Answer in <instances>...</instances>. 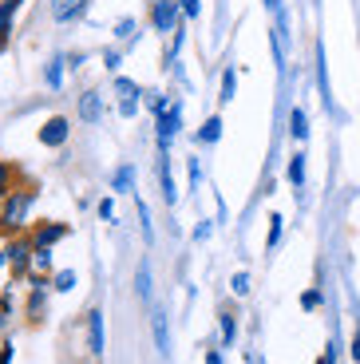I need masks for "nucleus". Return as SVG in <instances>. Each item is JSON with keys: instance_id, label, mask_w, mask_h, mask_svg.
<instances>
[{"instance_id": "23", "label": "nucleus", "mask_w": 360, "mask_h": 364, "mask_svg": "<svg viewBox=\"0 0 360 364\" xmlns=\"http://www.w3.org/2000/svg\"><path fill=\"white\" fill-rule=\"evenodd\" d=\"M111 95H115V100H139V95H147V91H139V83H135V80H127V75H115V80H111Z\"/></svg>"}, {"instance_id": "37", "label": "nucleus", "mask_w": 360, "mask_h": 364, "mask_svg": "<svg viewBox=\"0 0 360 364\" xmlns=\"http://www.w3.org/2000/svg\"><path fill=\"white\" fill-rule=\"evenodd\" d=\"M210 234H214V222H206V218H202L198 226H194V234H190V237H194V242H206Z\"/></svg>"}, {"instance_id": "26", "label": "nucleus", "mask_w": 360, "mask_h": 364, "mask_svg": "<svg viewBox=\"0 0 360 364\" xmlns=\"http://www.w3.org/2000/svg\"><path fill=\"white\" fill-rule=\"evenodd\" d=\"M281 234H285V218H281V214H270V234H265V250H277L281 246Z\"/></svg>"}, {"instance_id": "14", "label": "nucleus", "mask_w": 360, "mask_h": 364, "mask_svg": "<svg viewBox=\"0 0 360 364\" xmlns=\"http://www.w3.org/2000/svg\"><path fill=\"white\" fill-rule=\"evenodd\" d=\"M135 297H139V305H147V309L154 305V282H151V262H147V257L135 269Z\"/></svg>"}, {"instance_id": "45", "label": "nucleus", "mask_w": 360, "mask_h": 364, "mask_svg": "<svg viewBox=\"0 0 360 364\" xmlns=\"http://www.w3.org/2000/svg\"><path fill=\"white\" fill-rule=\"evenodd\" d=\"M4 328H9V313L0 309V333H4Z\"/></svg>"}, {"instance_id": "29", "label": "nucleus", "mask_w": 360, "mask_h": 364, "mask_svg": "<svg viewBox=\"0 0 360 364\" xmlns=\"http://www.w3.org/2000/svg\"><path fill=\"white\" fill-rule=\"evenodd\" d=\"M171 95H166V91H147V107H151V115L154 119H159L162 115V111H166V107H171Z\"/></svg>"}, {"instance_id": "2", "label": "nucleus", "mask_w": 360, "mask_h": 364, "mask_svg": "<svg viewBox=\"0 0 360 364\" xmlns=\"http://www.w3.org/2000/svg\"><path fill=\"white\" fill-rule=\"evenodd\" d=\"M32 254H36L32 234H12L0 250V265H9L12 277H24V273H32Z\"/></svg>"}, {"instance_id": "36", "label": "nucleus", "mask_w": 360, "mask_h": 364, "mask_svg": "<svg viewBox=\"0 0 360 364\" xmlns=\"http://www.w3.org/2000/svg\"><path fill=\"white\" fill-rule=\"evenodd\" d=\"M95 214H100V218L111 226V222H115V202H111V198H100V202H95Z\"/></svg>"}, {"instance_id": "3", "label": "nucleus", "mask_w": 360, "mask_h": 364, "mask_svg": "<svg viewBox=\"0 0 360 364\" xmlns=\"http://www.w3.org/2000/svg\"><path fill=\"white\" fill-rule=\"evenodd\" d=\"M52 277H40V273H28V305H24V317L28 325H40L48 317V297H52Z\"/></svg>"}, {"instance_id": "38", "label": "nucleus", "mask_w": 360, "mask_h": 364, "mask_svg": "<svg viewBox=\"0 0 360 364\" xmlns=\"http://www.w3.org/2000/svg\"><path fill=\"white\" fill-rule=\"evenodd\" d=\"M190 186L194 191L202 186V159H190Z\"/></svg>"}, {"instance_id": "20", "label": "nucleus", "mask_w": 360, "mask_h": 364, "mask_svg": "<svg viewBox=\"0 0 360 364\" xmlns=\"http://www.w3.org/2000/svg\"><path fill=\"white\" fill-rule=\"evenodd\" d=\"M309 131H313V127H309V111L305 107H293V111H289V139L301 146L309 139Z\"/></svg>"}, {"instance_id": "5", "label": "nucleus", "mask_w": 360, "mask_h": 364, "mask_svg": "<svg viewBox=\"0 0 360 364\" xmlns=\"http://www.w3.org/2000/svg\"><path fill=\"white\" fill-rule=\"evenodd\" d=\"M68 139H72V119L68 115H48L44 123H40V131H36V143L48 146V151L68 146Z\"/></svg>"}, {"instance_id": "44", "label": "nucleus", "mask_w": 360, "mask_h": 364, "mask_svg": "<svg viewBox=\"0 0 360 364\" xmlns=\"http://www.w3.org/2000/svg\"><path fill=\"white\" fill-rule=\"evenodd\" d=\"M202 364H226V360H222V353H218V348H206V356H202Z\"/></svg>"}, {"instance_id": "42", "label": "nucleus", "mask_w": 360, "mask_h": 364, "mask_svg": "<svg viewBox=\"0 0 360 364\" xmlns=\"http://www.w3.org/2000/svg\"><path fill=\"white\" fill-rule=\"evenodd\" d=\"M16 360V348H12V341H0V364H12Z\"/></svg>"}, {"instance_id": "22", "label": "nucleus", "mask_w": 360, "mask_h": 364, "mask_svg": "<svg viewBox=\"0 0 360 364\" xmlns=\"http://www.w3.org/2000/svg\"><path fill=\"white\" fill-rule=\"evenodd\" d=\"M32 273H40V277H52V273H55L52 246H36V254H32Z\"/></svg>"}, {"instance_id": "41", "label": "nucleus", "mask_w": 360, "mask_h": 364, "mask_svg": "<svg viewBox=\"0 0 360 364\" xmlns=\"http://www.w3.org/2000/svg\"><path fill=\"white\" fill-rule=\"evenodd\" d=\"M349 360L360 364V325H356V333H352V341H349Z\"/></svg>"}, {"instance_id": "28", "label": "nucleus", "mask_w": 360, "mask_h": 364, "mask_svg": "<svg viewBox=\"0 0 360 364\" xmlns=\"http://www.w3.org/2000/svg\"><path fill=\"white\" fill-rule=\"evenodd\" d=\"M12 191H16V166L0 163V198H9Z\"/></svg>"}, {"instance_id": "11", "label": "nucleus", "mask_w": 360, "mask_h": 364, "mask_svg": "<svg viewBox=\"0 0 360 364\" xmlns=\"http://www.w3.org/2000/svg\"><path fill=\"white\" fill-rule=\"evenodd\" d=\"M159 191L166 206H179V186H174V174H171V155H159Z\"/></svg>"}, {"instance_id": "24", "label": "nucleus", "mask_w": 360, "mask_h": 364, "mask_svg": "<svg viewBox=\"0 0 360 364\" xmlns=\"http://www.w3.org/2000/svg\"><path fill=\"white\" fill-rule=\"evenodd\" d=\"M238 95V72L234 68H226L222 72V87H218V103H234Z\"/></svg>"}, {"instance_id": "30", "label": "nucleus", "mask_w": 360, "mask_h": 364, "mask_svg": "<svg viewBox=\"0 0 360 364\" xmlns=\"http://www.w3.org/2000/svg\"><path fill=\"white\" fill-rule=\"evenodd\" d=\"M135 214H139V230H143V237H147V242H154V226H151V210H147V202H143V198L135 202Z\"/></svg>"}, {"instance_id": "12", "label": "nucleus", "mask_w": 360, "mask_h": 364, "mask_svg": "<svg viewBox=\"0 0 360 364\" xmlns=\"http://www.w3.org/2000/svg\"><path fill=\"white\" fill-rule=\"evenodd\" d=\"M63 237H68V226H63V222H36V226H32V242H36V246H60Z\"/></svg>"}, {"instance_id": "18", "label": "nucleus", "mask_w": 360, "mask_h": 364, "mask_svg": "<svg viewBox=\"0 0 360 364\" xmlns=\"http://www.w3.org/2000/svg\"><path fill=\"white\" fill-rule=\"evenodd\" d=\"M317 87H321L324 111H333V87H329V64H324V44H317Z\"/></svg>"}, {"instance_id": "1", "label": "nucleus", "mask_w": 360, "mask_h": 364, "mask_svg": "<svg viewBox=\"0 0 360 364\" xmlns=\"http://www.w3.org/2000/svg\"><path fill=\"white\" fill-rule=\"evenodd\" d=\"M32 206H36V186H16V191L4 198V214H0V230L4 234H24L32 222H28V214H32Z\"/></svg>"}, {"instance_id": "31", "label": "nucleus", "mask_w": 360, "mask_h": 364, "mask_svg": "<svg viewBox=\"0 0 360 364\" xmlns=\"http://www.w3.org/2000/svg\"><path fill=\"white\" fill-rule=\"evenodd\" d=\"M139 111H143V95H139V100H119L115 103V115L119 119H139Z\"/></svg>"}, {"instance_id": "25", "label": "nucleus", "mask_w": 360, "mask_h": 364, "mask_svg": "<svg viewBox=\"0 0 360 364\" xmlns=\"http://www.w3.org/2000/svg\"><path fill=\"white\" fill-rule=\"evenodd\" d=\"M75 285H80V273H75V269H55L52 273V289L55 293H72Z\"/></svg>"}, {"instance_id": "4", "label": "nucleus", "mask_w": 360, "mask_h": 364, "mask_svg": "<svg viewBox=\"0 0 360 364\" xmlns=\"http://www.w3.org/2000/svg\"><path fill=\"white\" fill-rule=\"evenodd\" d=\"M151 28L159 36H174L182 28V9L179 0H151Z\"/></svg>"}, {"instance_id": "17", "label": "nucleus", "mask_w": 360, "mask_h": 364, "mask_svg": "<svg viewBox=\"0 0 360 364\" xmlns=\"http://www.w3.org/2000/svg\"><path fill=\"white\" fill-rule=\"evenodd\" d=\"M222 127H226L222 115H206V119H202V127L194 131V143H198V146H214L218 139H222Z\"/></svg>"}, {"instance_id": "7", "label": "nucleus", "mask_w": 360, "mask_h": 364, "mask_svg": "<svg viewBox=\"0 0 360 364\" xmlns=\"http://www.w3.org/2000/svg\"><path fill=\"white\" fill-rule=\"evenodd\" d=\"M107 115V103H103V91H95V87H88L80 95V100H75V119H80V123H100V119Z\"/></svg>"}, {"instance_id": "10", "label": "nucleus", "mask_w": 360, "mask_h": 364, "mask_svg": "<svg viewBox=\"0 0 360 364\" xmlns=\"http://www.w3.org/2000/svg\"><path fill=\"white\" fill-rule=\"evenodd\" d=\"M179 131H182V100H174L171 107H166L159 119H154V135H171V139H179Z\"/></svg>"}, {"instance_id": "21", "label": "nucleus", "mask_w": 360, "mask_h": 364, "mask_svg": "<svg viewBox=\"0 0 360 364\" xmlns=\"http://www.w3.org/2000/svg\"><path fill=\"white\" fill-rule=\"evenodd\" d=\"M111 191H115V194H131V191H135V166H131V163L115 166V171H111Z\"/></svg>"}, {"instance_id": "39", "label": "nucleus", "mask_w": 360, "mask_h": 364, "mask_svg": "<svg viewBox=\"0 0 360 364\" xmlns=\"http://www.w3.org/2000/svg\"><path fill=\"white\" fill-rule=\"evenodd\" d=\"M0 309L9 313V317H12V309H16V297H12V282H9V289L0 293Z\"/></svg>"}, {"instance_id": "9", "label": "nucleus", "mask_w": 360, "mask_h": 364, "mask_svg": "<svg viewBox=\"0 0 360 364\" xmlns=\"http://www.w3.org/2000/svg\"><path fill=\"white\" fill-rule=\"evenodd\" d=\"M151 337H154V348H159L162 360H171V317L159 305H151Z\"/></svg>"}, {"instance_id": "34", "label": "nucleus", "mask_w": 360, "mask_h": 364, "mask_svg": "<svg viewBox=\"0 0 360 364\" xmlns=\"http://www.w3.org/2000/svg\"><path fill=\"white\" fill-rule=\"evenodd\" d=\"M317 364H341V345H337V341H329V345H324V353L317 356Z\"/></svg>"}, {"instance_id": "27", "label": "nucleus", "mask_w": 360, "mask_h": 364, "mask_svg": "<svg viewBox=\"0 0 360 364\" xmlns=\"http://www.w3.org/2000/svg\"><path fill=\"white\" fill-rule=\"evenodd\" d=\"M100 64H103V72L119 75V68H123V48H103V52H100Z\"/></svg>"}, {"instance_id": "8", "label": "nucleus", "mask_w": 360, "mask_h": 364, "mask_svg": "<svg viewBox=\"0 0 360 364\" xmlns=\"http://www.w3.org/2000/svg\"><path fill=\"white\" fill-rule=\"evenodd\" d=\"M91 0H48V12H52L55 24H80L88 16Z\"/></svg>"}, {"instance_id": "46", "label": "nucleus", "mask_w": 360, "mask_h": 364, "mask_svg": "<svg viewBox=\"0 0 360 364\" xmlns=\"http://www.w3.org/2000/svg\"><path fill=\"white\" fill-rule=\"evenodd\" d=\"M0 214H4V198H0Z\"/></svg>"}, {"instance_id": "16", "label": "nucleus", "mask_w": 360, "mask_h": 364, "mask_svg": "<svg viewBox=\"0 0 360 364\" xmlns=\"http://www.w3.org/2000/svg\"><path fill=\"white\" fill-rule=\"evenodd\" d=\"M234 341H238V313L234 309H222V313H218V345L234 348Z\"/></svg>"}, {"instance_id": "13", "label": "nucleus", "mask_w": 360, "mask_h": 364, "mask_svg": "<svg viewBox=\"0 0 360 364\" xmlns=\"http://www.w3.org/2000/svg\"><path fill=\"white\" fill-rule=\"evenodd\" d=\"M305 174H309V155L305 151H293V155H289V166H285V178H289V186H293V191H305Z\"/></svg>"}, {"instance_id": "19", "label": "nucleus", "mask_w": 360, "mask_h": 364, "mask_svg": "<svg viewBox=\"0 0 360 364\" xmlns=\"http://www.w3.org/2000/svg\"><path fill=\"white\" fill-rule=\"evenodd\" d=\"M63 75H68V55H52L44 64V87L48 91H60L63 87Z\"/></svg>"}, {"instance_id": "33", "label": "nucleus", "mask_w": 360, "mask_h": 364, "mask_svg": "<svg viewBox=\"0 0 360 364\" xmlns=\"http://www.w3.org/2000/svg\"><path fill=\"white\" fill-rule=\"evenodd\" d=\"M230 289H234V297H245V293H250V273L238 269L234 277H230Z\"/></svg>"}, {"instance_id": "6", "label": "nucleus", "mask_w": 360, "mask_h": 364, "mask_svg": "<svg viewBox=\"0 0 360 364\" xmlns=\"http://www.w3.org/2000/svg\"><path fill=\"white\" fill-rule=\"evenodd\" d=\"M83 325H88V353H91V360H103V356H107V325H103V309H88Z\"/></svg>"}, {"instance_id": "43", "label": "nucleus", "mask_w": 360, "mask_h": 364, "mask_svg": "<svg viewBox=\"0 0 360 364\" xmlns=\"http://www.w3.org/2000/svg\"><path fill=\"white\" fill-rule=\"evenodd\" d=\"M154 143H159V155H171L174 139H171V135H154Z\"/></svg>"}, {"instance_id": "32", "label": "nucleus", "mask_w": 360, "mask_h": 364, "mask_svg": "<svg viewBox=\"0 0 360 364\" xmlns=\"http://www.w3.org/2000/svg\"><path fill=\"white\" fill-rule=\"evenodd\" d=\"M321 305H324V293L321 289H305V293H301V309H305V313H317Z\"/></svg>"}, {"instance_id": "35", "label": "nucleus", "mask_w": 360, "mask_h": 364, "mask_svg": "<svg viewBox=\"0 0 360 364\" xmlns=\"http://www.w3.org/2000/svg\"><path fill=\"white\" fill-rule=\"evenodd\" d=\"M182 9V20H198L202 16V0H179Z\"/></svg>"}, {"instance_id": "15", "label": "nucleus", "mask_w": 360, "mask_h": 364, "mask_svg": "<svg viewBox=\"0 0 360 364\" xmlns=\"http://www.w3.org/2000/svg\"><path fill=\"white\" fill-rule=\"evenodd\" d=\"M111 36H115L119 48H135L139 44V20L135 16H119L115 28H111Z\"/></svg>"}, {"instance_id": "40", "label": "nucleus", "mask_w": 360, "mask_h": 364, "mask_svg": "<svg viewBox=\"0 0 360 364\" xmlns=\"http://www.w3.org/2000/svg\"><path fill=\"white\" fill-rule=\"evenodd\" d=\"M63 55H68V72H80L83 60H88V52H63Z\"/></svg>"}]
</instances>
